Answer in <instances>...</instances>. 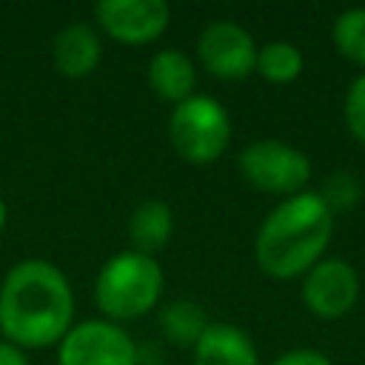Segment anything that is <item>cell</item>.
<instances>
[{"label": "cell", "mask_w": 365, "mask_h": 365, "mask_svg": "<svg viewBox=\"0 0 365 365\" xmlns=\"http://www.w3.org/2000/svg\"><path fill=\"white\" fill-rule=\"evenodd\" d=\"M74 325V291L48 259H20L0 285V334L17 348L57 345Z\"/></svg>", "instance_id": "6da1fadb"}, {"label": "cell", "mask_w": 365, "mask_h": 365, "mask_svg": "<svg viewBox=\"0 0 365 365\" xmlns=\"http://www.w3.org/2000/svg\"><path fill=\"white\" fill-rule=\"evenodd\" d=\"M334 211L317 191H299L274 205L257 228L254 259L271 279H297L314 268L334 237Z\"/></svg>", "instance_id": "7a4b0ae2"}, {"label": "cell", "mask_w": 365, "mask_h": 365, "mask_svg": "<svg viewBox=\"0 0 365 365\" xmlns=\"http://www.w3.org/2000/svg\"><path fill=\"white\" fill-rule=\"evenodd\" d=\"M163 294V268L157 257L123 251L106 259L94 282L97 308L111 319H137L148 314Z\"/></svg>", "instance_id": "3957f363"}, {"label": "cell", "mask_w": 365, "mask_h": 365, "mask_svg": "<svg viewBox=\"0 0 365 365\" xmlns=\"http://www.w3.org/2000/svg\"><path fill=\"white\" fill-rule=\"evenodd\" d=\"M168 137L185 163L211 165L225 154L231 143V117L220 100L194 94L174 106L168 117Z\"/></svg>", "instance_id": "277c9868"}, {"label": "cell", "mask_w": 365, "mask_h": 365, "mask_svg": "<svg viewBox=\"0 0 365 365\" xmlns=\"http://www.w3.org/2000/svg\"><path fill=\"white\" fill-rule=\"evenodd\" d=\"M237 168L251 188L277 197H294L305 191L311 180L308 154L274 137L248 143L237 157Z\"/></svg>", "instance_id": "5b68a950"}, {"label": "cell", "mask_w": 365, "mask_h": 365, "mask_svg": "<svg viewBox=\"0 0 365 365\" xmlns=\"http://www.w3.org/2000/svg\"><path fill=\"white\" fill-rule=\"evenodd\" d=\"M57 365H137V345L111 319H83L57 342Z\"/></svg>", "instance_id": "8992f818"}, {"label": "cell", "mask_w": 365, "mask_h": 365, "mask_svg": "<svg viewBox=\"0 0 365 365\" xmlns=\"http://www.w3.org/2000/svg\"><path fill=\"white\" fill-rule=\"evenodd\" d=\"M302 305L319 319L345 317L359 299V274L339 257H322L302 274Z\"/></svg>", "instance_id": "52a82bcc"}, {"label": "cell", "mask_w": 365, "mask_h": 365, "mask_svg": "<svg viewBox=\"0 0 365 365\" xmlns=\"http://www.w3.org/2000/svg\"><path fill=\"white\" fill-rule=\"evenodd\" d=\"M259 46L251 31L234 20H214L200 31L197 57L220 80H245L257 66Z\"/></svg>", "instance_id": "ba28073f"}, {"label": "cell", "mask_w": 365, "mask_h": 365, "mask_svg": "<svg viewBox=\"0 0 365 365\" xmlns=\"http://www.w3.org/2000/svg\"><path fill=\"white\" fill-rule=\"evenodd\" d=\"M94 17L108 37L125 46H143L168 29L171 9L165 0H100Z\"/></svg>", "instance_id": "9c48e42d"}, {"label": "cell", "mask_w": 365, "mask_h": 365, "mask_svg": "<svg viewBox=\"0 0 365 365\" xmlns=\"http://www.w3.org/2000/svg\"><path fill=\"white\" fill-rule=\"evenodd\" d=\"M100 54H103L100 37L88 23H66L54 34L51 57H54V68L63 77H71V80L88 77L97 68Z\"/></svg>", "instance_id": "30bf717a"}, {"label": "cell", "mask_w": 365, "mask_h": 365, "mask_svg": "<svg viewBox=\"0 0 365 365\" xmlns=\"http://www.w3.org/2000/svg\"><path fill=\"white\" fill-rule=\"evenodd\" d=\"M191 351L194 365H259L254 339L231 322H211Z\"/></svg>", "instance_id": "8fae6325"}, {"label": "cell", "mask_w": 365, "mask_h": 365, "mask_svg": "<svg viewBox=\"0 0 365 365\" xmlns=\"http://www.w3.org/2000/svg\"><path fill=\"white\" fill-rule=\"evenodd\" d=\"M148 86L160 100L180 106L182 100L194 97V86H197L194 60L177 48H160L148 60Z\"/></svg>", "instance_id": "7c38bea8"}, {"label": "cell", "mask_w": 365, "mask_h": 365, "mask_svg": "<svg viewBox=\"0 0 365 365\" xmlns=\"http://www.w3.org/2000/svg\"><path fill=\"white\" fill-rule=\"evenodd\" d=\"M174 234V211L165 200H143L128 217V240L140 254L154 257Z\"/></svg>", "instance_id": "4fadbf2b"}, {"label": "cell", "mask_w": 365, "mask_h": 365, "mask_svg": "<svg viewBox=\"0 0 365 365\" xmlns=\"http://www.w3.org/2000/svg\"><path fill=\"white\" fill-rule=\"evenodd\" d=\"M208 314L194 299H174L160 311V328L165 339L177 348H194L208 328Z\"/></svg>", "instance_id": "5bb4252c"}, {"label": "cell", "mask_w": 365, "mask_h": 365, "mask_svg": "<svg viewBox=\"0 0 365 365\" xmlns=\"http://www.w3.org/2000/svg\"><path fill=\"white\" fill-rule=\"evenodd\" d=\"M305 68V57L302 51L291 43V40H268L265 46H259L257 51V66L254 71L274 83V86H285L294 83Z\"/></svg>", "instance_id": "9a60e30c"}, {"label": "cell", "mask_w": 365, "mask_h": 365, "mask_svg": "<svg viewBox=\"0 0 365 365\" xmlns=\"http://www.w3.org/2000/svg\"><path fill=\"white\" fill-rule=\"evenodd\" d=\"M331 43L348 63H354L365 71V6L345 9L334 17Z\"/></svg>", "instance_id": "2e32d148"}, {"label": "cell", "mask_w": 365, "mask_h": 365, "mask_svg": "<svg viewBox=\"0 0 365 365\" xmlns=\"http://www.w3.org/2000/svg\"><path fill=\"white\" fill-rule=\"evenodd\" d=\"M317 194H319V197L325 200V205L336 214V211H348V208H354V205L359 202V197H362V182H359V177L351 174V171H334V174L325 177L322 188H319Z\"/></svg>", "instance_id": "e0dca14e"}, {"label": "cell", "mask_w": 365, "mask_h": 365, "mask_svg": "<svg viewBox=\"0 0 365 365\" xmlns=\"http://www.w3.org/2000/svg\"><path fill=\"white\" fill-rule=\"evenodd\" d=\"M342 117H345L351 137L365 145V71L351 80L345 100H342Z\"/></svg>", "instance_id": "ac0fdd59"}, {"label": "cell", "mask_w": 365, "mask_h": 365, "mask_svg": "<svg viewBox=\"0 0 365 365\" xmlns=\"http://www.w3.org/2000/svg\"><path fill=\"white\" fill-rule=\"evenodd\" d=\"M271 365H334L322 351H314V348H294V351H285L279 354Z\"/></svg>", "instance_id": "d6986e66"}, {"label": "cell", "mask_w": 365, "mask_h": 365, "mask_svg": "<svg viewBox=\"0 0 365 365\" xmlns=\"http://www.w3.org/2000/svg\"><path fill=\"white\" fill-rule=\"evenodd\" d=\"M0 365H29L26 351L11 342H0Z\"/></svg>", "instance_id": "ffe728a7"}, {"label": "cell", "mask_w": 365, "mask_h": 365, "mask_svg": "<svg viewBox=\"0 0 365 365\" xmlns=\"http://www.w3.org/2000/svg\"><path fill=\"white\" fill-rule=\"evenodd\" d=\"M6 217H9V208H6V200H3V194H0V231L6 228Z\"/></svg>", "instance_id": "44dd1931"}, {"label": "cell", "mask_w": 365, "mask_h": 365, "mask_svg": "<svg viewBox=\"0 0 365 365\" xmlns=\"http://www.w3.org/2000/svg\"><path fill=\"white\" fill-rule=\"evenodd\" d=\"M151 365H163V362H151Z\"/></svg>", "instance_id": "7402d4cb"}]
</instances>
